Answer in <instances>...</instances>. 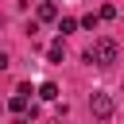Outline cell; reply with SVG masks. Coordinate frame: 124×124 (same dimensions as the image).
<instances>
[{
	"instance_id": "1",
	"label": "cell",
	"mask_w": 124,
	"mask_h": 124,
	"mask_svg": "<svg viewBox=\"0 0 124 124\" xmlns=\"http://www.w3.org/2000/svg\"><path fill=\"white\" fill-rule=\"evenodd\" d=\"M116 54H120L116 39H97V43L85 50V62H93V66H112V62H116Z\"/></svg>"
},
{
	"instance_id": "2",
	"label": "cell",
	"mask_w": 124,
	"mask_h": 124,
	"mask_svg": "<svg viewBox=\"0 0 124 124\" xmlns=\"http://www.w3.org/2000/svg\"><path fill=\"white\" fill-rule=\"evenodd\" d=\"M89 112H93L97 120H112L116 105H112V97H108L105 89H93V93H89Z\"/></svg>"
},
{
	"instance_id": "3",
	"label": "cell",
	"mask_w": 124,
	"mask_h": 124,
	"mask_svg": "<svg viewBox=\"0 0 124 124\" xmlns=\"http://www.w3.org/2000/svg\"><path fill=\"white\" fill-rule=\"evenodd\" d=\"M54 16H58V8H54L50 0H43V4H39V19H43V23H50Z\"/></svg>"
},
{
	"instance_id": "4",
	"label": "cell",
	"mask_w": 124,
	"mask_h": 124,
	"mask_svg": "<svg viewBox=\"0 0 124 124\" xmlns=\"http://www.w3.org/2000/svg\"><path fill=\"white\" fill-rule=\"evenodd\" d=\"M39 97H43V101H54V97H58V85H54V81H43V85H39Z\"/></svg>"
},
{
	"instance_id": "5",
	"label": "cell",
	"mask_w": 124,
	"mask_h": 124,
	"mask_svg": "<svg viewBox=\"0 0 124 124\" xmlns=\"http://www.w3.org/2000/svg\"><path fill=\"white\" fill-rule=\"evenodd\" d=\"M46 54H50V62H62V58H66V46H62V39H58V43H50V50H46Z\"/></svg>"
},
{
	"instance_id": "6",
	"label": "cell",
	"mask_w": 124,
	"mask_h": 124,
	"mask_svg": "<svg viewBox=\"0 0 124 124\" xmlns=\"http://www.w3.org/2000/svg\"><path fill=\"white\" fill-rule=\"evenodd\" d=\"M12 112H27V97H23V93L12 97Z\"/></svg>"
},
{
	"instance_id": "7",
	"label": "cell",
	"mask_w": 124,
	"mask_h": 124,
	"mask_svg": "<svg viewBox=\"0 0 124 124\" xmlns=\"http://www.w3.org/2000/svg\"><path fill=\"white\" fill-rule=\"evenodd\" d=\"M58 31H62V35H70V31H78V19H70V16H66V19L58 23Z\"/></svg>"
},
{
	"instance_id": "8",
	"label": "cell",
	"mask_w": 124,
	"mask_h": 124,
	"mask_svg": "<svg viewBox=\"0 0 124 124\" xmlns=\"http://www.w3.org/2000/svg\"><path fill=\"white\" fill-rule=\"evenodd\" d=\"M8 62H12V54H8V50H0V70H8Z\"/></svg>"
},
{
	"instance_id": "9",
	"label": "cell",
	"mask_w": 124,
	"mask_h": 124,
	"mask_svg": "<svg viewBox=\"0 0 124 124\" xmlns=\"http://www.w3.org/2000/svg\"><path fill=\"white\" fill-rule=\"evenodd\" d=\"M0 27H4V12H0Z\"/></svg>"
}]
</instances>
